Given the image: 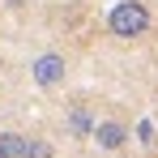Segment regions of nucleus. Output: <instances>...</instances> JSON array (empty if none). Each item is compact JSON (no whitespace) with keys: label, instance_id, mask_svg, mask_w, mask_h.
<instances>
[{"label":"nucleus","instance_id":"nucleus-6","mask_svg":"<svg viewBox=\"0 0 158 158\" xmlns=\"http://www.w3.org/2000/svg\"><path fill=\"white\" fill-rule=\"evenodd\" d=\"M22 132H0V158H22Z\"/></svg>","mask_w":158,"mask_h":158},{"label":"nucleus","instance_id":"nucleus-3","mask_svg":"<svg viewBox=\"0 0 158 158\" xmlns=\"http://www.w3.org/2000/svg\"><path fill=\"white\" fill-rule=\"evenodd\" d=\"M90 141L107 150V154H115V150H124V141H128V128L120 124V120H94V128H90Z\"/></svg>","mask_w":158,"mask_h":158},{"label":"nucleus","instance_id":"nucleus-4","mask_svg":"<svg viewBox=\"0 0 158 158\" xmlns=\"http://www.w3.org/2000/svg\"><path fill=\"white\" fill-rule=\"evenodd\" d=\"M64 128H69V137L85 141V137H90V128H94V111H90V107H73V111H69V124H64Z\"/></svg>","mask_w":158,"mask_h":158},{"label":"nucleus","instance_id":"nucleus-2","mask_svg":"<svg viewBox=\"0 0 158 158\" xmlns=\"http://www.w3.org/2000/svg\"><path fill=\"white\" fill-rule=\"evenodd\" d=\"M64 77H69V60L60 52H43L30 60V81L39 90H56V85H64Z\"/></svg>","mask_w":158,"mask_h":158},{"label":"nucleus","instance_id":"nucleus-1","mask_svg":"<svg viewBox=\"0 0 158 158\" xmlns=\"http://www.w3.org/2000/svg\"><path fill=\"white\" fill-rule=\"evenodd\" d=\"M150 9L141 4V0H120V4H111V13H107V30L115 34V39H141L145 30H150Z\"/></svg>","mask_w":158,"mask_h":158},{"label":"nucleus","instance_id":"nucleus-7","mask_svg":"<svg viewBox=\"0 0 158 158\" xmlns=\"http://www.w3.org/2000/svg\"><path fill=\"white\" fill-rule=\"evenodd\" d=\"M137 137H141V145H154V124L141 120V124H137Z\"/></svg>","mask_w":158,"mask_h":158},{"label":"nucleus","instance_id":"nucleus-5","mask_svg":"<svg viewBox=\"0 0 158 158\" xmlns=\"http://www.w3.org/2000/svg\"><path fill=\"white\" fill-rule=\"evenodd\" d=\"M22 158H56V154H52V141H43V137H26V141H22Z\"/></svg>","mask_w":158,"mask_h":158}]
</instances>
